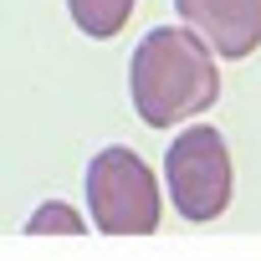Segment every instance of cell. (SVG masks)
<instances>
[{"label":"cell","mask_w":261,"mask_h":261,"mask_svg":"<svg viewBox=\"0 0 261 261\" xmlns=\"http://www.w3.org/2000/svg\"><path fill=\"white\" fill-rule=\"evenodd\" d=\"M87 215L108 236H154L164 200L159 179L134 149H102L87 164Z\"/></svg>","instance_id":"7a4b0ae2"},{"label":"cell","mask_w":261,"mask_h":261,"mask_svg":"<svg viewBox=\"0 0 261 261\" xmlns=\"http://www.w3.org/2000/svg\"><path fill=\"white\" fill-rule=\"evenodd\" d=\"M164 185H169V200H174V210L185 220L205 225V220L225 215L230 190H236L225 139L215 128H205V123L185 128V134L169 144V154H164Z\"/></svg>","instance_id":"3957f363"},{"label":"cell","mask_w":261,"mask_h":261,"mask_svg":"<svg viewBox=\"0 0 261 261\" xmlns=\"http://www.w3.org/2000/svg\"><path fill=\"white\" fill-rule=\"evenodd\" d=\"M185 26H195L215 57L246 62L261 46V0H174Z\"/></svg>","instance_id":"277c9868"},{"label":"cell","mask_w":261,"mask_h":261,"mask_svg":"<svg viewBox=\"0 0 261 261\" xmlns=\"http://www.w3.org/2000/svg\"><path fill=\"white\" fill-rule=\"evenodd\" d=\"M82 236L87 230V220L72 210V205H62V200H46V205H36L31 210V220H26V236Z\"/></svg>","instance_id":"8992f818"},{"label":"cell","mask_w":261,"mask_h":261,"mask_svg":"<svg viewBox=\"0 0 261 261\" xmlns=\"http://www.w3.org/2000/svg\"><path fill=\"white\" fill-rule=\"evenodd\" d=\"M128 87H134V113L149 128L185 123L220 97L215 51L195 26H154L134 46Z\"/></svg>","instance_id":"6da1fadb"},{"label":"cell","mask_w":261,"mask_h":261,"mask_svg":"<svg viewBox=\"0 0 261 261\" xmlns=\"http://www.w3.org/2000/svg\"><path fill=\"white\" fill-rule=\"evenodd\" d=\"M67 11H72V21H77L82 36L108 41V36L123 31L128 16H134V0H67Z\"/></svg>","instance_id":"5b68a950"}]
</instances>
